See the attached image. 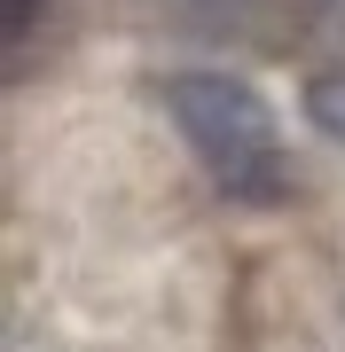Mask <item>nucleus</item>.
Wrapping results in <instances>:
<instances>
[{
  "mask_svg": "<svg viewBox=\"0 0 345 352\" xmlns=\"http://www.w3.org/2000/svg\"><path fill=\"white\" fill-rule=\"evenodd\" d=\"M165 110H173V126L189 133L196 164H205L228 196L267 204V196L291 188L282 126H275L267 94H259L251 78H236V71H220V63H189V71L165 78Z\"/></svg>",
  "mask_w": 345,
  "mask_h": 352,
  "instance_id": "f257e3e1",
  "label": "nucleus"
},
{
  "mask_svg": "<svg viewBox=\"0 0 345 352\" xmlns=\"http://www.w3.org/2000/svg\"><path fill=\"white\" fill-rule=\"evenodd\" d=\"M306 110H314V126L330 133V141H345V63L306 78Z\"/></svg>",
  "mask_w": 345,
  "mask_h": 352,
  "instance_id": "f03ea898",
  "label": "nucleus"
}]
</instances>
